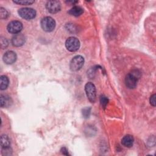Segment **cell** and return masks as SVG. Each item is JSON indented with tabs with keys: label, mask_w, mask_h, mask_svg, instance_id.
<instances>
[{
	"label": "cell",
	"mask_w": 156,
	"mask_h": 156,
	"mask_svg": "<svg viewBox=\"0 0 156 156\" xmlns=\"http://www.w3.org/2000/svg\"><path fill=\"white\" fill-rule=\"evenodd\" d=\"M140 77V73L138 70H133L127 74L125 78V83L127 87L130 89L135 88L136 87L137 82Z\"/></svg>",
	"instance_id": "6da1fadb"
},
{
	"label": "cell",
	"mask_w": 156,
	"mask_h": 156,
	"mask_svg": "<svg viewBox=\"0 0 156 156\" xmlns=\"http://www.w3.org/2000/svg\"><path fill=\"white\" fill-rule=\"evenodd\" d=\"M41 26L44 31L51 32L55 29V21L52 17L46 16L41 20Z\"/></svg>",
	"instance_id": "7a4b0ae2"
},
{
	"label": "cell",
	"mask_w": 156,
	"mask_h": 156,
	"mask_svg": "<svg viewBox=\"0 0 156 156\" xmlns=\"http://www.w3.org/2000/svg\"><path fill=\"white\" fill-rule=\"evenodd\" d=\"M85 90L88 100L91 102L94 103L96 98V91L94 85L91 82L87 83L85 86Z\"/></svg>",
	"instance_id": "3957f363"
},
{
	"label": "cell",
	"mask_w": 156,
	"mask_h": 156,
	"mask_svg": "<svg viewBox=\"0 0 156 156\" xmlns=\"http://www.w3.org/2000/svg\"><path fill=\"white\" fill-rule=\"evenodd\" d=\"M83 57L81 55H76L71 60L69 63V68L72 71H77L83 66Z\"/></svg>",
	"instance_id": "277c9868"
},
{
	"label": "cell",
	"mask_w": 156,
	"mask_h": 156,
	"mask_svg": "<svg viewBox=\"0 0 156 156\" xmlns=\"http://www.w3.org/2000/svg\"><path fill=\"white\" fill-rule=\"evenodd\" d=\"M65 46L66 49L70 52L77 51L80 47L79 40L74 37H69L65 42Z\"/></svg>",
	"instance_id": "5b68a950"
},
{
	"label": "cell",
	"mask_w": 156,
	"mask_h": 156,
	"mask_svg": "<svg viewBox=\"0 0 156 156\" xmlns=\"http://www.w3.org/2000/svg\"><path fill=\"white\" fill-rule=\"evenodd\" d=\"M18 13L21 18L27 20H32L36 16L35 10L32 8H21L18 10Z\"/></svg>",
	"instance_id": "8992f818"
},
{
	"label": "cell",
	"mask_w": 156,
	"mask_h": 156,
	"mask_svg": "<svg viewBox=\"0 0 156 156\" xmlns=\"http://www.w3.org/2000/svg\"><path fill=\"white\" fill-rule=\"evenodd\" d=\"M9 32L13 34H18L23 29V24L19 21H12L10 22L7 27Z\"/></svg>",
	"instance_id": "52a82bcc"
},
{
	"label": "cell",
	"mask_w": 156,
	"mask_h": 156,
	"mask_svg": "<svg viewBox=\"0 0 156 156\" xmlns=\"http://www.w3.org/2000/svg\"><path fill=\"white\" fill-rule=\"evenodd\" d=\"M46 7L50 13H55L60 10L61 4L58 1H49L46 4Z\"/></svg>",
	"instance_id": "ba28073f"
},
{
	"label": "cell",
	"mask_w": 156,
	"mask_h": 156,
	"mask_svg": "<svg viewBox=\"0 0 156 156\" xmlns=\"http://www.w3.org/2000/svg\"><path fill=\"white\" fill-rule=\"evenodd\" d=\"M2 58L5 63L8 65L12 64L16 60V55L15 52L12 51H9L4 54Z\"/></svg>",
	"instance_id": "9c48e42d"
},
{
	"label": "cell",
	"mask_w": 156,
	"mask_h": 156,
	"mask_svg": "<svg viewBox=\"0 0 156 156\" xmlns=\"http://www.w3.org/2000/svg\"><path fill=\"white\" fill-rule=\"evenodd\" d=\"M12 43L13 46L19 47L23 45L25 43V37L23 34H16L12 39Z\"/></svg>",
	"instance_id": "30bf717a"
},
{
	"label": "cell",
	"mask_w": 156,
	"mask_h": 156,
	"mask_svg": "<svg viewBox=\"0 0 156 156\" xmlns=\"http://www.w3.org/2000/svg\"><path fill=\"white\" fill-rule=\"evenodd\" d=\"M134 141V138L132 135H126L121 140L122 144L127 147H130L132 146Z\"/></svg>",
	"instance_id": "8fae6325"
},
{
	"label": "cell",
	"mask_w": 156,
	"mask_h": 156,
	"mask_svg": "<svg viewBox=\"0 0 156 156\" xmlns=\"http://www.w3.org/2000/svg\"><path fill=\"white\" fill-rule=\"evenodd\" d=\"M12 103V101L10 97L7 95H1L0 98V104L1 107H7L11 105Z\"/></svg>",
	"instance_id": "7c38bea8"
},
{
	"label": "cell",
	"mask_w": 156,
	"mask_h": 156,
	"mask_svg": "<svg viewBox=\"0 0 156 156\" xmlns=\"http://www.w3.org/2000/svg\"><path fill=\"white\" fill-rule=\"evenodd\" d=\"M1 146L2 148L9 147L10 146V140L7 135H2L0 139Z\"/></svg>",
	"instance_id": "4fadbf2b"
},
{
	"label": "cell",
	"mask_w": 156,
	"mask_h": 156,
	"mask_svg": "<svg viewBox=\"0 0 156 156\" xmlns=\"http://www.w3.org/2000/svg\"><path fill=\"white\" fill-rule=\"evenodd\" d=\"M83 9L79 6L73 7L68 12L69 14H70L71 15L74 16H79L81 15L83 13Z\"/></svg>",
	"instance_id": "5bb4252c"
},
{
	"label": "cell",
	"mask_w": 156,
	"mask_h": 156,
	"mask_svg": "<svg viewBox=\"0 0 156 156\" xmlns=\"http://www.w3.org/2000/svg\"><path fill=\"white\" fill-rule=\"evenodd\" d=\"M9 79L6 76L2 75L0 77V89L1 90H5L9 85Z\"/></svg>",
	"instance_id": "9a60e30c"
},
{
	"label": "cell",
	"mask_w": 156,
	"mask_h": 156,
	"mask_svg": "<svg viewBox=\"0 0 156 156\" xmlns=\"http://www.w3.org/2000/svg\"><path fill=\"white\" fill-rule=\"evenodd\" d=\"M100 102H101V104L102 105V107L105 108L107 106V105L108 104V98L105 96L104 95H101V97H100Z\"/></svg>",
	"instance_id": "2e32d148"
},
{
	"label": "cell",
	"mask_w": 156,
	"mask_h": 156,
	"mask_svg": "<svg viewBox=\"0 0 156 156\" xmlns=\"http://www.w3.org/2000/svg\"><path fill=\"white\" fill-rule=\"evenodd\" d=\"M13 2L18 4H21V5H30L34 2V1L16 0V1H13Z\"/></svg>",
	"instance_id": "e0dca14e"
},
{
	"label": "cell",
	"mask_w": 156,
	"mask_h": 156,
	"mask_svg": "<svg viewBox=\"0 0 156 156\" xmlns=\"http://www.w3.org/2000/svg\"><path fill=\"white\" fill-rule=\"evenodd\" d=\"M9 16L8 12L3 7L0 8V18L1 19H6Z\"/></svg>",
	"instance_id": "ac0fdd59"
},
{
	"label": "cell",
	"mask_w": 156,
	"mask_h": 156,
	"mask_svg": "<svg viewBox=\"0 0 156 156\" xmlns=\"http://www.w3.org/2000/svg\"><path fill=\"white\" fill-rule=\"evenodd\" d=\"M90 113H91V108L90 107H86L82 110V115L85 118H88L90 116Z\"/></svg>",
	"instance_id": "d6986e66"
},
{
	"label": "cell",
	"mask_w": 156,
	"mask_h": 156,
	"mask_svg": "<svg viewBox=\"0 0 156 156\" xmlns=\"http://www.w3.org/2000/svg\"><path fill=\"white\" fill-rule=\"evenodd\" d=\"M8 41L4 37H1V48H5L8 46Z\"/></svg>",
	"instance_id": "ffe728a7"
},
{
	"label": "cell",
	"mask_w": 156,
	"mask_h": 156,
	"mask_svg": "<svg viewBox=\"0 0 156 156\" xmlns=\"http://www.w3.org/2000/svg\"><path fill=\"white\" fill-rule=\"evenodd\" d=\"M150 103L153 106V107H155V104H156V102H155V94H152L151 98H150Z\"/></svg>",
	"instance_id": "44dd1931"
},
{
	"label": "cell",
	"mask_w": 156,
	"mask_h": 156,
	"mask_svg": "<svg viewBox=\"0 0 156 156\" xmlns=\"http://www.w3.org/2000/svg\"><path fill=\"white\" fill-rule=\"evenodd\" d=\"M61 151H62V152L64 154V155H68L69 154H68V150L66 149V148H65V147H62V149H61Z\"/></svg>",
	"instance_id": "7402d4cb"
}]
</instances>
